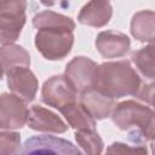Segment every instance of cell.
I'll list each match as a JSON object with an SVG mask.
<instances>
[{"label":"cell","mask_w":155,"mask_h":155,"mask_svg":"<svg viewBox=\"0 0 155 155\" xmlns=\"http://www.w3.org/2000/svg\"><path fill=\"white\" fill-rule=\"evenodd\" d=\"M97 51L104 58H119L124 57L131 47L130 38L115 30H105L101 31L94 41Z\"/></svg>","instance_id":"obj_11"},{"label":"cell","mask_w":155,"mask_h":155,"mask_svg":"<svg viewBox=\"0 0 155 155\" xmlns=\"http://www.w3.org/2000/svg\"><path fill=\"white\" fill-rule=\"evenodd\" d=\"M21 147V136L12 130H1L0 132V154H18Z\"/></svg>","instance_id":"obj_20"},{"label":"cell","mask_w":155,"mask_h":155,"mask_svg":"<svg viewBox=\"0 0 155 155\" xmlns=\"http://www.w3.org/2000/svg\"><path fill=\"white\" fill-rule=\"evenodd\" d=\"M1 65L2 76H5L6 71L15 67H29L30 56L27 50L19 45H1Z\"/></svg>","instance_id":"obj_16"},{"label":"cell","mask_w":155,"mask_h":155,"mask_svg":"<svg viewBox=\"0 0 155 155\" xmlns=\"http://www.w3.org/2000/svg\"><path fill=\"white\" fill-rule=\"evenodd\" d=\"M113 122L128 131V139L136 145L155 139V110L136 101H124L111 113Z\"/></svg>","instance_id":"obj_2"},{"label":"cell","mask_w":155,"mask_h":155,"mask_svg":"<svg viewBox=\"0 0 155 155\" xmlns=\"http://www.w3.org/2000/svg\"><path fill=\"white\" fill-rule=\"evenodd\" d=\"M62 115L67 120L68 125L76 131L81 130H94L96 119L87 111V109L80 103L74 102L61 110Z\"/></svg>","instance_id":"obj_15"},{"label":"cell","mask_w":155,"mask_h":155,"mask_svg":"<svg viewBox=\"0 0 155 155\" xmlns=\"http://www.w3.org/2000/svg\"><path fill=\"white\" fill-rule=\"evenodd\" d=\"M136 97L139 101L151 105L155 110V79H153L149 82H143Z\"/></svg>","instance_id":"obj_21"},{"label":"cell","mask_w":155,"mask_h":155,"mask_svg":"<svg viewBox=\"0 0 155 155\" xmlns=\"http://www.w3.org/2000/svg\"><path fill=\"white\" fill-rule=\"evenodd\" d=\"M131 34L140 42L155 41V11L143 10L131 19Z\"/></svg>","instance_id":"obj_14"},{"label":"cell","mask_w":155,"mask_h":155,"mask_svg":"<svg viewBox=\"0 0 155 155\" xmlns=\"http://www.w3.org/2000/svg\"><path fill=\"white\" fill-rule=\"evenodd\" d=\"M113 7L109 0H90L78 15V22L84 25L102 28L110 22Z\"/></svg>","instance_id":"obj_12"},{"label":"cell","mask_w":155,"mask_h":155,"mask_svg":"<svg viewBox=\"0 0 155 155\" xmlns=\"http://www.w3.org/2000/svg\"><path fill=\"white\" fill-rule=\"evenodd\" d=\"M27 102L13 93H2L0 97V128H22L29 117Z\"/></svg>","instance_id":"obj_6"},{"label":"cell","mask_w":155,"mask_h":155,"mask_svg":"<svg viewBox=\"0 0 155 155\" xmlns=\"http://www.w3.org/2000/svg\"><path fill=\"white\" fill-rule=\"evenodd\" d=\"M75 140L78 145L86 154H101L104 148L103 139L94 130H81L75 132Z\"/></svg>","instance_id":"obj_18"},{"label":"cell","mask_w":155,"mask_h":155,"mask_svg":"<svg viewBox=\"0 0 155 155\" xmlns=\"http://www.w3.org/2000/svg\"><path fill=\"white\" fill-rule=\"evenodd\" d=\"M27 125L34 131L45 133H64L68 131V125L62 117L39 104L30 107Z\"/></svg>","instance_id":"obj_10"},{"label":"cell","mask_w":155,"mask_h":155,"mask_svg":"<svg viewBox=\"0 0 155 155\" xmlns=\"http://www.w3.org/2000/svg\"><path fill=\"white\" fill-rule=\"evenodd\" d=\"M10 91L25 102L34 101L39 82L29 67H15L6 71L5 76Z\"/></svg>","instance_id":"obj_8"},{"label":"cell","mask_w":155,"mask_h":155,"mask_svg":"<svg viewBox=\"0 0 155 155\" xmlns=\"http://www.w3.org/2000/svg\"><path fill=\"white\" fill-rule=\"evenodd\" d=\"M150 147H151V153H153V154H155V139H154V140H151Z\"/></svg>","instance_id":"obj_24"},{"label":"cell","mask_w":155,"mask_h":155,"mask_svg":"<svg viewBox=\"0 0 155 155\" xmlns=\"http://www.w3.org/2000/svg\"><path fill=\"white\" fill-rule=\"evenodd\" d=\"M108 153L111 154H125V153H139V154H147L148 150L145 148V145H128L125 143H120V142H115L111 145H109V148L107 149Z\"/></svg>","instance_id":"obj_22"},{"label":"cell","mask_w":155,"mask_h":155,"mask_svg":"<svg viewBox=\"0 0 155 155\" xmlns=\"http://www.w3.org/2000/svg\"><path fill=\"white\" fill-rule=\"evenodd\" d=\"M142 79L130 61L104 62L97 67L93 88L113 99L137 96L142 87Z\"/></svg>","instance_id":"obj_1"},{"label":"cell","mask_w":155,"mask_h":155,"mask_svg":"<svg viewBox=\"0 0 155 155\" xmlns=\"http://www.w3.org/2000/svg\"><path fill=\"white\" fill-rule=\"evenodd\" d=\"M75 25H45L35 34V47L41 56L48 61H61L65 58L74 44Z\"/></svg>","instance_id":"obj_3"},{"label":"cell","mask_w":155,"mask_h":155,"mask_svg":"<svg viewBox=\"0 0 155 155\" xmlns=\"http://www.w3.org/2000/svg\"><path fill=\"white\" fill-rule=\"evenodd\" d=\"M58 24L74 25L75 22L68 16H64L62 13L50 11V10L39 12L33 17V25L36 29H39L41 27H45V25H58Z\"/></svg>","instance_id":"obj_19"},{"label":"cell","mask_w":155,"mask_h":155,"mask_svg":"<svg viewBox=\"0 0 155 155\" xmlns=\"http://www.w3.org/2000/svg\"><path fill=\"white\" fill-rule=\"evenodd\" d=\"M97 63L87 57L79 56L73 58L65 67V76L70 80L79 93L93 88Z\"/></svg>","instance_id":"obj_9"},{"label":"cell","mask_w":155,"mask_h":155,"mask_svg":"<svg viewBox=\"0 0 155 155\" xmlns=\"http://www.w3.org/2000/svg\"><path fill=\"white\" fill-rule=\"evenodd\" d=\"M27 0H0V42L13 44L25 24Z\"/></svg>","instance_id":"obj_4"},{"label":"cell","mask_w":155,"mask_h":155,"mask_svg":"<svg viewBox=\"0 0 155 155\" xmlns=\"http://www.w3.org/2000/svg\"><path fill=\"white\" fill-rule=\"evenodd\" d=\"M39 1H40L42 5H45V6H47V7H48V6L51 7V6L57 5V4H58L61 0H39Z\"/></svg>","instance_id":"obj_23"},{"label":"cell","mask_w":155,"mask_h":155,"mask_svg":"<svg viewBox=\"0 0 155 155\" xmlns=\"http://www.w3.org/2000/svg\"><path fill=\"white\" fill-rule=\"evenodd\" d=\"M38 153L76 155V154H81V150L67 139L48 134H41L28 138L19 149L18 154H38Z\"/></svg>","instance_id":"obj_7"},{"label":"cell","mask_w":155,"mask_h":155,"mask_svg":"<svg viewBox=\"0 0 155 155\" xmlns=\"http://www.w3.org/2000/svg\"><path fill=\"white\" fill-rule=\"evenodd\" d=\"M78 91L65 74L53 75L46 80L41 88V101L57 110H62L78 101Z\"/></svg>","instance_id":"obj_5"},{"label":"cell","mask_w":155,"mask_h":155,"mask_svg":"<svg viewBox=\"0 0 155 155\" xmlns=\"http://www.w3.org/2000/svg\"><path fill=\"white\" fill-rule=\"evenodd\" d=\"M131 61L144 78L149 80L155 79V41L134 51Z\"/></svg>","instance_id":"obj_17"},{"label":"cell","mask_w":155,"mask_h":155,"mask_svg":"<svg viewBox=\"0 0 155 155\" xmlns=\"http://www.w3.org/2000/svg\"><path fill=\"white\" fill-rule=\"evenodd\" d=\"M79 102L87 109V111L96 119L103 120L111 115L115 108V99L99 92L96 88H90L80 93Z\"/></svg>","instance_id":"obj_13"}]
</instances>
